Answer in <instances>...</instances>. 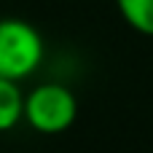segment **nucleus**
<instances>
[{"label":"nucleus","mask_w":153,"mask_h":153,"mask_svg":"<svg viewBox=\"0 0 153 153\" xmlns=\"http://www.w3.org/2000/svg\"><path fill=\"white\" fill-rule=\"evenodd\" d=\"M43 62L40 32L22 19H0V78L24 81Z\"/></svg>","instance_id":"1"},{"label":"nucleus","mask_w":153,"mask_h":153,"mask_svg":"<svg viewBox=\"0 0 153 153\" xmlns=\"http://www.w3.org/2000/svg\"><path fill=\"white\" fill-rule=\"evenodd\" d=\"M16 83L19 81L0 78V132L13 129L24 118V94Z\"/></svg>","instance_id":"3"},{"label":"nucleus","mask_w":153,"mask_h":153,"mask_svg":"<svg viewBox=\"0 0 153 153\" xmlns=\"http://www.w3.org/2000/svg\"><path fill=\"white\" fill-rule=\"evenodd\" d=\"M116 5L132 30L153 38V0H116Z\"/></svg>","instance_id":"4"},{"label":"nucleus","mask_w":153,"mask_h":153,"mask_svg":"<svg viewBox=\"0 0 153 153\" xmlns=\"http://www.w3.org/2000/svg\"><path fill=\"white\" fill-rule=\"evenodd\" d=\"M78 102L70 89L59 83H43L24 97V121L40 134H59L75 121Z\"/></svg>","instance_id":"2"}]
</instances>
